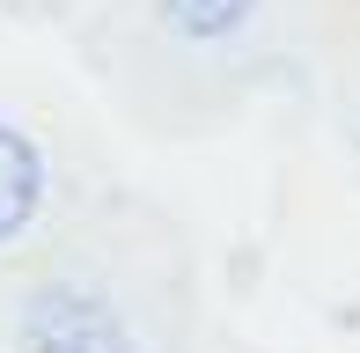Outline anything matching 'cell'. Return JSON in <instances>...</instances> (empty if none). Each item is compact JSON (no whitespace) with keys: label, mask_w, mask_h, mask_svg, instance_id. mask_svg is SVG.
I'll list each match as a JSON object with an SVG mask.
<instances>
[{"label":"cell","mask_w":360,"mask_h":353,"mask_svg":"<svg viewBox=\"0 0 360 353\" xmlns=\"http://www.w3.org/2000/svg\"><path fill=\"white\" fill-rule=\"evenodd\" d=\"M30 353H125V324L96 287H44L22 316Z\"/></svg>","instance_id":"6da1fadb"},{"label":"cell","mask_w":360,"mask_h":353,"mask_svg":"<svg viewBox=\"0 0 360 353\" xmlns=\"http://www.w3.org/2000/svg\"><path fill=\"white\" fill-rule=\"evenodd\" d=\"M250 8L257 0H162V23L184 30V37H228Z\"/></svg>","instance_id":"3957f363"},{"label":"cell","mask_w":360,"mask_h":353,"mask_svg":"<svg viewBox=\"0 0 360 353\" xmlns=\"http://www.w3.org/2000/svg\"><path fill=\"white\" fill-rule=\"evenodd\" d=\"M37 199H44V162H37V148H30L15 125H0V243L30 229Z\"/></svg>","instance_id":"7a4b0ae2"}]
</instances>
